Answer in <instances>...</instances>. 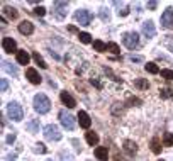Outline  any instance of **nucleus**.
Returning <instances> with one entry per match:
<instances>
[{
  "label": "nucleus",
  "instance_id": "18",
  "mask_svg": "<svg viewBox=\"0 0 173 161\" xmlns=\"http://www.w3.org/2000/svg\"><path fill=\"white\" fill-rule=\"evenodd\" d=\"M2 68H3V71H7V73L12 75V76H17V75H19L17 66H14V64H10V63H7V61L2 63Z\"/></svg>",
  "mask_w": 173,
  "mask_h": 161
},
{
  "label": "nucleus",
  "instance_id": "5",
  "mask_svg": "<svg viewBox=\"0 0 173 161\" xmlns=\"http://www.w3.org/2000/svg\"><path fill=\"white\" fill-rule=\"evenodd\" d=\"M44 137L48 139V141H60L61 132H60V129H58V126H55V124L46 126L44 127Z\"/></svg>",
  "mask_w": 173,
  "mask_h": 161
},
{
  "label": "nucleus",
  "instance_id": "6",
  "mask_svg": "<svg viewBox=\"0 0 173 161\" xmlns=\"http://www.w3.org/2000/svg\"><path fill=\"white\" fill-rule=\"evenodd\" d=\"M60 120H61V124H63V127H66L68 131H73L75 129V117L71 115V114H66L64 110H61L60 112Z\"/></svg>",
  "mask_w": 173,
  "mask_h": 161
},
{
  "label": "nucleus",
  "instance_id": "16",
  "mask_svg": "<svg viewBox=\"0 0 173 161\" xmlns=\"http://www.w3.org/2000/svg\"><path fill=\"white\" fill-rule=\"evenodd\" d=\"M95 156H97V159H100V161H107L109 151H107V148H104V146H99V148H95Z\"/></svg>",
  "mask_w": 173,
  "mask_h": 161
},
{
  "label": "nucleus",
  "instance_id": "3",
  "mask_svg": "<svg viewBox=\"0 0 173 161\" xmlns=\"http://www.w3.org/2000/svg\"><path fill=\"white\" fill-rule=\"evenodd\" d=\"M75 19L80 26H90V22L93 20V14L86 9H80L75 12Z\"/></svg>",
  "mask_w": 173,
  "mask_h": 161
},
{
  "label": "nucleus",
  "instance_id": "28",
  "mask_svg": "<svg viewBox=\"0 0 173 161\" xmlns=\"http://www.w3.org/2000/svg\"><path fill=\"white\" fill-rule=\"evenodd\" d=\"M78 37H80V41L83 42V44H90V42H92V36H90L88 32H80Z\"/></svg>",
  "mask_w": 173,
  "mask_h": 161
},
{
  "label": "nucleus",
  "instance_id": "26",
  "mask_svg": "<svg viewBox=\"0 0 173 161\" xmlns=\"http://www.w3.org/2000/svg\"><path fill=\"white\" fill-rule=\"evenodd\" d=\"M163 144L165 146H173V132H165V136H163Z\"/></svg>",
  "mask_w": 173,
  "mask_h": 161
},
{
  "label": "nucleus",
  "instance_id": "46",
  "mask_svg": "<svg viewBox=\"0 0 173 161\" xmlns=\"http://www.w3.org/2000/svg\"><path fill=\"white\" fill-rule=\"evenodd\" d=\"M49 161H51V159H49Z\"/></svg>",
  "mask_w": 173,
  "mask_h": 161
},
{
  "label": "nucleus",
  "instance_id": "13",
  "mask_svg": "<svg viewBox=\"0 0 173 161\" xmlns=\"http://www.w3.org/2000/svg\"><path fill=\"white\" fill-rule=\"evenodd\" d=\"M78 122H80V126L83 129H88L90 124H92V120H90L88 114L83 112V110H80V112H78Z\"/></svg>",
  "mask_w": 173,
  "mask_h": 161
},
{
  "label": "nucleus",
  "instance_id": "21",
  "mask_svg": "<svg viewBox=\"0 0 173 161\" xmlns=\"http://www.w3.org/2000/svg\"><path fill=\"white\" fill-rule=\"evenodd\" d=\"M151 151H153L154 154H160L161 153V144H160V139L158 137L151 139Z\"/></svg>",
  "mask_w": 173,
  "mask_h": 161
},
{
  "label": "nucleus",
  "instance_id": "41",
  "mask_svg": "<svg viewBox=\"0 0 173 161\" xmlns=\"http://www.w3.org/2000/svg\"><path fill=\"white\" fill-rule=\"evenodd\" d=\"M14 141H16V134H10L9 137H7V142H9V144H12Z\"/></svg>",
  "mask_w": 173,
  "mask_h": 161
},
{
  "label": "nucleus",
  "instance_id": "7",
  "mask_svg": "<svg viewBox=\"0 0 173 161\" xmlns=\"http://www.w3.org/2000/svg\"><path fill=\"white\" fill-rule=\"evenodd\" d=\"M161 27L173 29V9L171 7H168V9L161 14Z\"/></svg>",
  "mask_w": 173,
  "mask_h": 161
},
{
  "label": "nucleus",
  "instance_id": "33",
  "mask_svg": "<svg viewBox=\"0 0 173 161\" xmlns=\"http://www.w3.org/2000/svg\"><path fill=\"white\" fill-rule=\"evenodd\" d=\"M161 76L166 80H173V70H161Z\"/></svg>",
  "mask_w": 173,
  "mask_h": 161
},
{
  "label": "nucleus",
  "instance_id": "22",
  "mask_svg": "<svg viewBox=\"0 0 173 161\" xmlns=\"http://www.w3.org/2000/svg\"><path fill=\"white\" fill-rule=\"evenodd\" d=\"M93 48H95V51H99V53L107 51V44L104 41H100V39H95V41H93Z\"/></svg>",
  "mask_w": 173,
  "mask_h": 161
},
{
  "label": "nucleus",
  "instance_id": "2",
  "mask_svg": "<svg viewBox=\"0 0 173 161\" xmlns=\"http://www.w3.org/2000/svg\"><path fill=\"white\" fill-rule=\"evenodd\" d=\"M7 114H9V117L12 120H22V117H24V110L17 102H10L7 105Z\"/></svg>",
  "mask_w": 173,
  "mask_h": 161
},
{
  "label": "nucleus",
  "instance_id": "15",
  "mask_svg": "<svg viewBox=\"0 0 173 161\" xmlns=\"http://www.w3.org/2000/svg\"><path fill=\"white\" fill-rule=\"evenodd\" d=\"M124 151L127 153L129 156H134L136 154V151H138V146H136V142H132V141H124Z\"/></svg>",
  "mask_w": 173,
  "mask_h": 161
},
{
  "label": "nucleus",
  "instance_id": "38",
  "mask_svg": "<svg viewBox=\"0 0 173 161\" xmlns=\"http://www.w3.org/2000/svg\"><path fill=\"white\" fill-rule=\"evenodd\" d=\"M146 5H148V9H149V10H154L158 7V2H156V0H151V2H148Z\"/></svg>",
  "mask_w": 173,
  "mask_h": 161
},
{
  "label": "nucleus",
  "instance_id": "40",
  "mask_svg": "<svg viewBox=\"0 0 173 161\" xmlns=\"http://www.w3.org/2000/svg\"><path fill=\"white\" fill-rule=\"evenodd\" d=\"M114 161H127V159H126V158H122V156L119 154V153H115V154H114Z\"/></svg>",
  "mask_w": 173,
  "mask_h": 161
},
{
  "label": "nucleus",
  "instance_id": "27",
  "mask_svg": "<svg viewBox=\"0 0 173 161\" xmlns=\"http://www.w3.org/2000/svg\"><path fill=\"white\" fill-rule=\"evenodd\" d=\"M32 58H34V61L38 63L41 68H48V64L44 63V59L41 58V54H39V53H32Z\"/></svg>",
  "mask_w": 173,
  "mask_h": 161
},
{
  "label": "nucleus",
  "instance_id": "35",
  "mask_svg": "<svg viewBox=\"0 0 173 161\" xmlns=\"http://www.w3.org/2000/svg\"><path fill=\"white\" fill-rule=\"evenodd\" d=\"M0 88H2V92H7V88H9V81H7L5 78L0 80Z\"/></svg>",
  "mask_w": 173,
  "mask_h": 161
},
{
  "label": "nucleus",
  "instance_id": "17",
  "mask_svg": "<svg viewBox=\"0 0 173 161\" xmlns=\"http://www.w3.org/2000/svg\"><path fill=\"white\" fill-rule=\"evenodd\" d=\"M16 59H17V63L19 64H27L29 63V54H27V51H24V49H20V51H17V54H16Z\"/></svg>",
  "mask_w": 173,
  "mask_h": 161
},
{
  "label": "nucleus",
  "instance_id": "25",
  "mask_svg": "<svg viewBox=\"0 0 173 161\" xmlns=\"http://www.w3.org/2000/svg\"><path fill=\"white\" fill-rule=\"evenodd\" d=\"M134 85H136L138 88H143V90L149 88V83H148V80H144V78H138V80L134 81Z\"/></svg>",
  "mask_w": 173,
  "mask_h": 161
},
{
  "label": "nucleus",
  "instance_id": "39",
  "mask_svg": "<svg viewBox=\"0 0 173 161\" xmlns=\"http://www.w3.org/2000/svg\"><path fill=\"white\" fill-rule=\"evenodd\" d=\"M129 59H131V61H143V56H134V54H131V56H129Z\"/></svg>",
  "mask_w": 173,
  "mask_h": 161
},
{
  "label": "nucleus",
  "instance_id": "1",
  "mask_svg": "<svg viewBox=\"0 0 173 161\" xmlns=\"http://www.w3.org/2000/svg\"><path fill=\"white\" fill-rule=\"evenodd\" d=\"M49 107H51V102H49V98L44 94H38L34 97V109H36V112L46 114L49 110Z\"/></svg>",
  "mask_w": 173,
  "mask_h": 161
},
{
  "label": "nucleus",
  "instance_id": "34",
  "mask_svg": "<svg viewBox=\"0 0 173 161\" xmlns=\"http://www.w3.org/2000/svg\"><path fill=\"white\" fill-rule=\"evenodd\" d=\"M34 153H46V146L42 144V142L36 144V146H34Z\"/></svg>",
  "mask_w": 173,
  "mask_h": 161
},
{
  "label": "nucleus",
  "instance_id": "31",
  "mask_svg": "<svg viewBox=\"0 0 173 161\" xmlns=\"http://www.w3.org/2000/svg\"><path fill=\"white\" fill-rule=\"evenodd\" d=\"M107 49H109L110 53H114V54H119V53H121V49H119V46L115 44V42H109V44H107Z\"/></svg>",
  "mask_w": 173,
  "mask_h": 161
},
{
  "label": "nucleus",
  "instance_id": "23",
  "mask_svg": "<svg viewBox=\"0 0 173 161\" xmlns=\"http://www.w3.org/2000/svg\"><path fill=\"white\" fill-rule=\"evenodd\" d=\"M27 131H31V132H38L39 131V119H34V120H31V122H27Z\"/></svg>",
  "mask_w": 173,
  "mask_h": 161
},
{
  "label": "nucleus",
  "instance_id": "10",
  "mask_svg": "<svg viewBox=\"0 0 173 161\" xmlns=\"http://www.w3.org/2000/svg\"><path fill=\"white\" fill-rule=\"evenodd\" d=\"M26 78L31 81L32 85H39L42 81V78L39 76V73L34 70V68H27V70H26Z\"/></svg>",
  "mask_w": 173,
  "mask_h": 161
},
{
  "label": "nucleus",
  "instance_id": "9",
  "mask_svg": "<svg viewBox=\"0 0 173 161\" xmlns=\"http://www.w3.org/2000/svg\"><path fill=\"white\" fill-rule=\"evenodd\" d=\"M2 48H3L5 53H16L17 54V44H16V41H14L12 37H3Z\"/></svg>",
  "mask_w": 173,
  "mask_h": 161
},
{
  "label": "nucleus",
  "instance_id": "44",
  "mask_svg": "<svg viewBox=\"0 0 173 161\" xmlns=\"http://www.w3.org/2000/svg\"><path fill=\"white\" fill-rule=\"evenodd\" d=\"M0 24H2V26H5V24H7V20H5V17H0Z\"/></svg>",
  "mask_w": 173,
  "mask_h": 161
},
{
  "label": "nucleus",
  "instance_id": "37",
  "mask_svg": "<svg viewBox=\"0 0 173 161\" xmlns=\"http://www.w3.org/2000/svg\"><path fill=\"white\" fill-rule=\"evenodd\" d=\"M34 12H36V15L42 17L46 14V9H44V7H38V9H34Z\"/></svg>",
  "mask_w": 173,
  "mask_h": 161
},
{
  "label": "nucleus",
  "instance_id": "14",
  "mask_svg": "<svg viewBox=\"0 0 173 161\" xmlns=\"http://www.w3.org/2000/svg\"><path fill=\"white\" fill-rule=\"evenodd\" d=\"M32 31H34V26H32L29 20H22V22L19 24V32L20 34L29 36V34H32Z\"/></svg>",
  "mask_w": 173,
  "mask_h": 161
},
{
  "label": "nucleus",
  "instance_id": "4",
  "mask_svg": "<svg viewBox=\"0 0 173 161\" xmlns=\"http://www.w3.org/2000/svg\"><path fill=\"white\" fill-rule=\"evenodd\" d=\"M122 42H124L126 48L136 49V48H138V44H139L138 32H124V34H122Z\"/></svg>",
  "mask_w": 173,
  "mask_h": 161
},
{
  "label": "nucleus",
  "instance_id": "36",
  "mask_svg": "<svg viewBox=\"0 0 173 161\" xmlns=\"http://www.w3.org/2000/svg\"><path fill=\"white\" fill-rule=\"evenodd\" d=\"M117 14H119L121 17H126V15L129 14V7H122V9H119V10H117Z\"/></svg>",
  "mask_w": 173,
  "mask_h": 161
},
{
  "label": "nucleus",
  "instance_id": "42",
  "mask_svg": "<svg viewBox=\"0 0 173 161\" xmlns=\"http://www.w3.org/2000/svg\"><path fill=\"white\" fill-rule=\"evenodd\" d=\"M61 158H63V161H71V156L70 154H64V153H61Z\"/></svg>",
  "mask_w": 173,
  "mask_h": 161
},
{
  "label": "nucleus",
  "instance_id": "8",
  "mask_svg": "<svg viewBox=\"0 0 173 161\" xmlns=\"http://www.w3.org/2000/svg\"><path fill=\"white\" fill-rule=\"evenodd\" d=\"M53 9H55V14H56V17L58 19H63L64 15H66V12H68V2H55L53 3Z\"/></svg>",
  "mask_w": 173,
  "mask_h": 161
},
{
  "label": "nucleus",
  "instance_id": "43",
  "mask_svg": "<svg viewBox=\"0 0 173 161\" xmlns=\"http://www.w3.org/2000/svg\"><path fill=\"white\" fill-rule=\"evenodd\" d=\"M7 161H16V154H9L7 156Z\"/></svg>",
  "mask_w": 173,
  "mask_h": 161
},
{
  "label": "nucleus",
  "instance_id": "29",
  "mask_svg": "<svg viewBox=\"0 0 173 161\" xmlns=\"http://www.w3.org/2000/svg\"><path fill=\"white\" fill-rule=\"evenodd\" d=\"M160 97H161V98H171V97H173V90H171V88H161V90H160Z\"/></svg>",
  "mask_w": 173,
  "mask_h": 161
},
{
  "label": "nucleus",
  "instance_id": "30",
  "mask_svg": "<svg viewBox=\"0 0 173 161\" xmlns=\"http://www.w3.org/2000/svg\"><path fill=\"white\" fill-rule=\"evenodd\" d=\"M99 15H100V19H102L104 22H109V20H110V14L107 12V9H100V14H99Z\"/></svg>",
  "mask_w": 173,
  "mask_h": 161
},
{
  "label": "nucleus",
  "instance_id": "19",
  "mask_svg": "<svg viewBox=\"0 0 173 161\" xmlns=\"http://www.w3.org/2000/svg\"><path fill=\"white\" fill-rule=\"evenodd\" d=\"M85 139H86V142H88L90 146H95L97 142H99V134H97V132H86Z\"/></svg>",
  "mask_w": 173,
  "mask_h": 161
},
{
  "label": "nucleus",
  "instance_id": "24",
  "mask_svg": "<svg viewBox=\"0 0 173 161\" xmlns=\"http://www.w3.org/2000/svg\"><path fill=\"white\" fill-rule=\"evenodd\" d=\"M146 71H148V73H153V75L161 73V71H160V68L156 66V63H148V64H146Z\"/></svg>",
  "mask_w": 173,
  "mask_h": 161
},
{
  "label": "nucleus",
  "instance_id": "20",
  "mask_svg": "<svg viewBox=\"0 0 173 161\" xmlns=\"http://www.w3.org/2000/svg\"><path fill=\"white\" fill-rule=\"evenodd\" d=\"M2 12L5 14L9 19H17V15H19V14H17V9H14V7H3Z\"/></svg>",
  "mask_w": 173,
  "mask_h": 161
},
{
  "label": "nucleus",
  "instance_id": "32",
  "mask_svg": "<svg viewBox=\"0 0 173 161\" xmlns=\"http://www.w3.org/2000/svg\"><path fill=\"white\" fill-rule=\"evenodd\" d=\"M126 103H127V105H131V107H134V105H141V100L136 98V97H129Z\"/></svg>",
  "mask_w": 173,
  "mask_h": 161
},
{
  "label": "nucleus",
  "instance_id": "11",
  "mask_svg": "<svg viewBox=\"0 0 173 161\" xmlns=\"http://www.w3.org/2000/svg\"><path fill=\"white\" fill-rule=\"evenodd\" d=\"M143 34L146 36V37H154V34H156V27H154L153 20H146V22L143 24Z\"/></svg>",
  "mask_w": 173,
  "mask_h": 161
},
{
  "label": "nucleus",
  "instance_id": "12",
  "mask_svg": "<svg viewBox=\"0 0 173 161\" xmlns=\"http://www.w3.org/2000/svg\"><path fill=\"white\" fill-rule=\"evenodd\" d=\"M61 102H63L68 109H73V107L77 105V100L68 94V92H61Z\"/></svg>",
  "mask_w": 173,
  "mask_h": 161
},
{
  "label": "nucleus",
  "instance_id": "45",
  "mask_svg": "<svg viewBox=\"0 0 173 161\" xmlns=\"http://www.w3.org/2000/svg\"><path fill=\"white\" fill-rule=\"evenodd\" d=\"M160 161H163V159H160Z\"/></svg>",
  "mask_w": 173,
  "mask_h": 161
}]
</instances>
